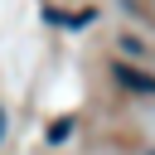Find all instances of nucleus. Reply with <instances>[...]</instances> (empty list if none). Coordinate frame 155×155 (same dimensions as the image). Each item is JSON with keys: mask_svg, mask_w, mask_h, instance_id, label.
I'll use <instances>...</instances> for the list:
<instances>
[{"mask_svg": "<svg viewBox=\"0 0 155 155\" xmlns=\"http://www.w3.org/2000/svg\"><path fill=\"white\" fill-rule=\"evenodd\" d=\"M111 82L126 87V92H140V97H155V73H145L140 63H126V58H111Z\"/></svg>", "mask_w": 155, "mask_h": 155, "instance_id": "obj_1", "label": "nucleus"}, {"mask_svg": "<svg viewBox=\"0 0 155 155\" xmlns=\"http://www.w3.org/2000/svg\"><path fill=\"white\" fill-rule=\"evenodd\" d=\"M116 44H121V58H126V63H140V58H145V39H136V34H121Z\"/></svg>", "mask_w": 155, "mask_h": 155, "instance_id": "obj_2", "label": "nucleus"}, {"mask_svg": "<svg viewBox=\"0 0 155 155\" xmlns=\"http://www.w3.org/2000/svg\"><path fill=\"white\" fill-rule=\"evenodd\" d=\"M145 155H155V150H145Z\"/></svg>", "mask_w": 155, "mask_h": 155, "instance_id": "obj_5", "label": "nucleus"}, {"mask_svg": "<svg viewBox=\"0 0 155 155\" xmlns=\"http://www.w3.org/2000/svg\"><path fill=\"white\" fill-rule=\"evenodd\" d=\"M68 131H73V116H63V121H58V126H53L48 136H53V140H68Z\"/></svg>", "mask_w": 155, "mask_h": 155, "instance_id": "obj_3", "label": "nucleus"}, {"mask_svg": "<svg viewBox=\"0 0 155 155\" xmlns=\"http://www.w3.org/2000/svg\"><path fill=\"white\" fill-rule=\"evenodd\" d=\"M0 140H5V107H0Z\"/></svg>", "mask_w": 155, "mask_h": 155, "instance_id": "obj_4", "label": "nucleus"}]
</instances>
